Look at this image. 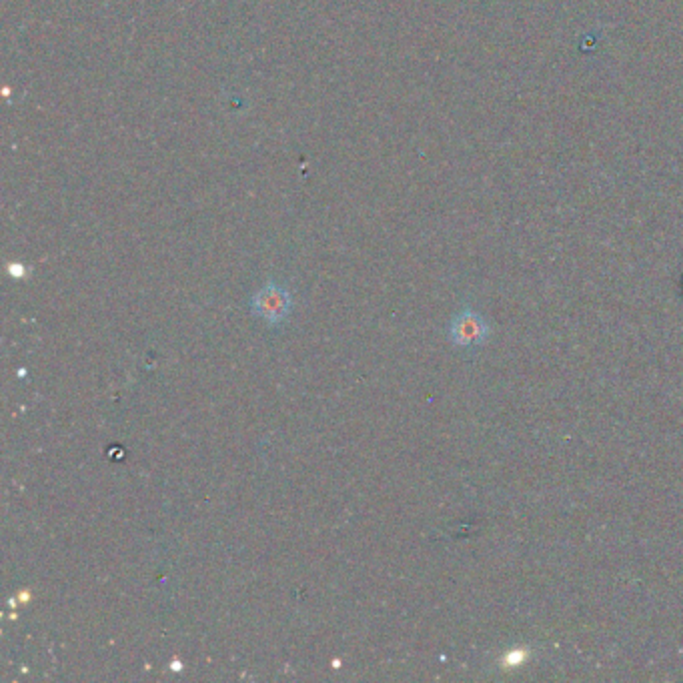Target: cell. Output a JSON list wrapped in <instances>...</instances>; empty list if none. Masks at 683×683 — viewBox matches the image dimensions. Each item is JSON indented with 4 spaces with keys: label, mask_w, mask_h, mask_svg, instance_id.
<instances>
[{
    "label": "cell",
    "mask_w": 683,
    "mask_h": 683,
    "mask_svg": "<svg viewBox=\"0 0 683 683\" xmlns=\"http://www.w3.org/2000/svg\"><path fill=\"white\" fill-rule=\"evenodd\" d=\"M489 337V325L485 319L469 309L453 317L449 325V339L459 349H477Z\"/></svg>",
    "instance_id": "obj_1"
},
{
    "label": "cell",
    "mask_w": 683,
    "mask_h": 683,
    "mask_svg": "<svg viewBox=\"0 0 683 683\" xmlns=\"http://www.w3.org/2000/svg\"><path fill=\"white\" fill-rule=\"evenodd\" d=\"M253 311L269 323H279L291 311V295L281 285L269 283L253 297Z\"/></svg>",
    "instance_id": "obj_2"
}]
</instances>
